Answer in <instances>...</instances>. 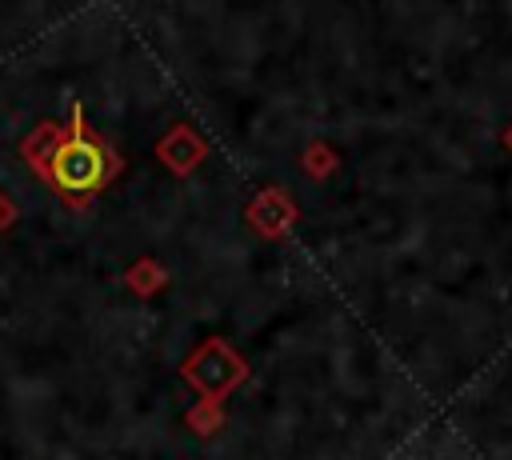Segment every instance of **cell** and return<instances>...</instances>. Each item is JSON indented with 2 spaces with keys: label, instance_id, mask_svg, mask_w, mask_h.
<instances>
[{
  "label": "cell",
  "instance_id": "6da1fadb",
  "mask_svg": "<svg viewBox=\"0 0 512 460\" xmlns=\"http://www.w3.org/2000/svg\"><path fill=\"white\" fill-rule=\"evenodd\" d=\"M104 176V156L92 140L84 136H72L68 144L56 148L52 156V180L64 188V192H88L92 184H100Z\"/></svg>",
  "mask_w": 512,
  "mask_h": 460
},
{
  "label": "cell",
  "instance_id": "7a4b0ae2",
  "mask_svg": "<svg viewBox=\"0 0 512 460\" xmlns=\"http://www.w3.org/2000/svg\"><path fill=\"white\" fill-rule=\"evenodd\" d=\"M192 376L204 384V388H224L232 376H236V364L224 348H204L196 360H192Z\"/></svg>",
  "mask_w": 512,
  "mask_h": 460
}]
</instances>
